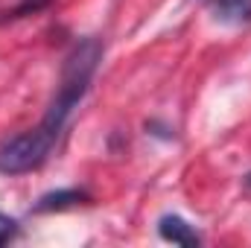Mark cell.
<instances>
[{"mask_svg": "<svg viewBox=\"0 0 251 248\" xmlns=\"http://www.w3.org/2000/svg\"><path fill=\"white\" fill-rule=\"evenodd\" d=\"M102 56H105V41L100 35H85V38L73 41V47L67 50V56H64V62H62V76H59L56 97H53L44 120L38 123V128L47 137H53L56 143L64 134L73 111L88 97L91 82L97 76V67L102 62Z\"/></svg>", "mask_w": 251, "mask_h": 248, "instance_id": "1", "label": "cell"}, {"mask_svg": "<svg viewBox=\"0 0 251 248\" xmlns=\"http://www.w3.org/2000/svg\"><path fill=\"white\" fill-rule=\"evenodd\" d=\"M56 149V140L47 137L38 125L21 131L0 143V175H26L41 170Z\"/></svg>", "mask_w": 251, "mask_h": 248, "instance_id": "2", "label": "cell"}, {"mask_svg": "<svg viewBox=\"0 0 251 248\" xmlns=\"http://www.w3.org/2000/svg\"><path fill=\"white\" fill-rule=\"evenodd\" d=\"M85 204H94V196L85 187H62V190L44 193L29 207V213H35V216H41V213H64V210H76V207H85Z\"/></svg>", "mask_w": 251, "mask_h": 248, "instance_id": "3", "label": "cell"}, {"mask_svg": "<svg viewBox=\"0 0 251 248\" xmlns=\"http://www.w3.org/2000/svg\"><path fill=\"white\" fill-rule=\"evenodd\" d=\"M158 237L164 243H173V246H181V248L201 246V234L196 231V225H190L187 219L178 216V213H164L158 219Z\"/></svg>", "mask_w": 251, "mask_h": 248, "instance_id": "4", "label": "cell"}, {"mask_svg": "<svg viewBox=\"0 0 251 248\" xmlns=\"http://www.w3.org/2000/svg\"><path fill=\"white\" fill-rule=\"evenodd\" d=\"M207 6L216 24H225V26L251 24V0H207Z\"/></svg>", "mask_w": 251, "mask_h": 248, "instance_id": "5", "label": "cell"}, {"mask_svg": "<svg viewBox=\"0 0 251 248\" xmlns=\"http://www.w3.org/2000/svg\"><path fill=\"white\" fill-rule=\"evenodd\" d=\"M53 0H18V6H12L9 12H6V18L3 21H18V18H26V15H35V12H41V9H47Z\"/></svg>", "mask_w": 251, "mask_h": 248, "instance_id": "6", "label": "cell"}, {"mask_svg": "<svg viewBox=\"0 0 251 248\" xmlns=\"http://www.w3.org/2000/svg\"><path fill=\"white\" fill-rule=\"evenodd\" d=\"M21 237V222L9 213H0V246H9Z\"/></svg>", "mask_w": 251, "mask_h": 248, "instance_id": "7", "label": "cell"}, {"mask_svg": "<svg viewBox=\"0 0 251 248\" xmlns=\"http://www.w3.org/2000/svg\"><path fill=\"white\" fill-rule=\"evenodd\" d=\"M146 134H152V137H161V140H167V143H173V140L178 137L173 125L161 123V120H146Z\"/></svg>", "mask_w": 251, "mask_h": 248, "instance_id": "8", "label": "cell"}, {"mask_svg": "<svg viewBox=\"0 0 251 248\" xmlns=\"http://www.w3.org/2000/svg\"><path fill=\"white\" fill-rule=\"evenodd\" d=\"M243 184H246V190H251V173H246V178H243Z\"/></svg>", "mask_w": 251, "mask_h": 248, "instance_id": "9", "label": "cell"}]
</instances>
